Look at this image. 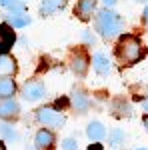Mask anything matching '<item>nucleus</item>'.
Listing matches in <instances>:
<instances>
[{"instance_id":"9b49d317","label":"nucleus","mask_w":148,"mask_h":150,"mask_svg":"<svg viewBox=\"0 0 148 150\" xmlns=\"http://www.w3.org/2000/svg\"><path fill=\"white\" fill-rule=\"evenodd\" d=\"M70 68H72V72H74V74L84 76V74H86V70H88V58L84 56L82 52L72 54V58H70Z\"/></svg>"},{"instance_id":"bb28decb","label":"nucleus","mask_w":148,"mask_h":150,"mask_svg":"<svg viewBox=\"0 0 148 150\" xmlns=\"http://www.w3.org/2000/svg\"><path fill=\"white\" fill-rule=\"evenodd\" d=\"M138 2H146V0H138Z\"/></svg>"},{"instance_id":"ddd939ff","label":"nucleus","mask_w":148,"mask_h":150,"mask_svg":"<svg viewBox=\"0 0 148 150\" xmlns=\"http://www.w3.org/2000/svg\"><path fill=\"white\" fill-rule=\"evenodd\" d=\"M66 6V0H42L40 2V14L42 16H50L54 12L62 10Z\"/></svg>"},{"instance_id":"5701e85b","label":"nucleus","mask_w":148,"mask_h":150,"mask_svg":"<svg viewBox=\"0 0 148 150\" xmlns=\"http://www.w3.org/2000/svg\"><path fill=\"white\" fill-rule=\"evenodd\" d=\"M142 122H144V126H146V132H148V116H144V118H142Z\"/></svg>"},{"instance_id":"423d86ee","label":"nucleus","mask_w":148,"mask_h":150,"mask_svg":"<svg viewBox=\"0 0 148 150\" xmlns=\"http://www.w3.org/2000/svg\"><path fill=\"white\" fill-rule=\"evenodd\" d=\"M18 114H20V106L14 98H6L0 102V118L10 120V118H16Z\"/></svg>"},{"instance_id":"4468645a","label":"nucleus","mask_w":148,"mask_h":150,"mask_svg":"<svg viewBox=\"0 0 148 150\" xmlns=\"http://www.w3.org/2000/svg\"><path fill=\"white\" fill-rule=\"evenodd\" d=\"M86 136L94 142H98V140H102L106 136V128H104L102 122H98V120H92L90 124L86 126Z\"/></svg>"},{"instance_id":"6ab92c4d","label":"nucleus","mask_w":148,"mask_h":150,"mask_svg":"<svg viewBox=\"0 0 148 150\" xmlns=\"http://www.w3.org/2000/svg\"><path fill=\"white\" fill-rule=\"evenodd\" d=\"M108 142H110V144H114V146L122 144V142H124V132H122L120 128H114V130H110V134H108Z\"/></svg>"},{"instance_id":"f03ea898","label":"nucleus","mask_w":148,"mask_h":150,"mask_svg":"<svg viewBox=\"0 0 148 150\" xmlns=\"http://www.w3.org/2000/svg\"><path fill=\"white\" fill-rule=\"evenodd\" d=\"M116 56L122 64H134L142 56V44L136 36H122L116 46Z\"/></svg>"},{"instance_id":"f3484780","label":"nucleus","mask_w":148,"mask_h":150,"mask_svg":"<svg viewBox=\"0 0 148 150\" xmlns=\"http://www.w3.org/2000/svg\"><path fill=\"white\" fill-rule=\"evenodd\" d=\"M0 134L4 136V140H8V142H16L18 140V132L12 126H8V124H0Z\"/></svg>"},{"instance_id":"4be33fe9","label":"nucleus","mask_w":148,"mask_h":150,"mask_svg":"<svg viewBox=\"0 0 148 150\" xmlns=\"http://www.w3.org/2000/svg\"><path fill=\"white\" fill-rule=\"evenodd\" d=\"M102 2L106 6H114V4H116V0H102Z\"/></svg>"},{"instance_id":"2eb2a0df","label":"nucleus","mask_w":148,"mask_h":150,"mask_svg":"<svg viewBox=\"0 0 148 150\" xmlns=\"http://www.w3.org/2000/svg\"><path fill=\"white\" fill-rule=\"evenodd\" d=\"M6 22L10 28H24L30 24V16H26L24 12H10L6 16Z\"/></svg>"},{"instance_id":"412c9836","label":"nucleus","mask_w":148,"mask_h":150,"mask_svg":"<svg viewBox=\"0 0 148 150\" xmlns=\"http://www.w3.org/2000/svg\"><path fill=\"white\" fill-rule=\"evenodd\" d=\"M82 36H84V40H86L88 44H96V38H94V36H92L88 30H84V32H82Z\"/></svg>"},{"instance_id":"a211bd4d","label":"nucleus","mask_w":148,"mask_h":150,"mask_svg":"<svg viewBox=\"0 0 148 150\" xmlns=\"http://www.w3.org/2000/svg\"><path fill=\"white\" fill-rule=\"evenodd\" d=\"M2 8H8L10 12H24V4L20 0H0Z\"/></svg>"},{"instance_id":"7ed1b4c3","label":"nucleus","mask_w":148,"mask_h":150,"mask_svg":"<svg viewBox=\"0 0 148 150\" xmlns=\"http://www.w3.org/2000/svg\"><path fill=\"white\" fill-rule=\"evenodd\" d=\"M36 120L40 124H44L48 128H62L66 124V116L62 114L60 110L52 108V106H44L36 112Z\"/></svg>"},{"instance_id":"393cba45","label":"nucleus","mask_w":148,"mask_h":150,"mask_svg":"<svg viewBox=\"0 0 148 150\" xmlns=\"http://www.w3.org/2000/svg\"><path fill=\"white\" fill-rule=\"evenodd\" d=\"M144 112H148V100L144 102Z\"/></svg>"},{"instance_id":"20e7f679","label":"nucleus","mask_w":148,"mask_h":150,"mask_svg":"<svg viewBox=\"0 0 148 150\" xmlns=\"http://www.w3.org/2000/svg\"><path fill=\"white\" fill-rule=\"evenodd\" d=\"M22 96L26 102H38L46 96V88L42 82L32 80V82H26L22 86Z\"/></svg>"},{"instance_id":"f257e3e1","label":"nucleus","mask_w":148,"mask_h":150,"mask_svg":"<svg viewBox=\"0 0 148 150\" xmlns=\"http://www.w3.org/2000/svg\"><path fill=\"white\" fill-rule=\"evenodd\" d=\"M96 30L106 40L108 38H116V36L124 30V20H122L120 14L104 8V10H100L96 14Z\"/></svg>"},{"instance_id":"0eeeda50","label":"nucleus","mask_w":148,"mask_h":150,"mask_svg":"<svg viewBox=\"0 0 148 150\" xmlns=\"http://www.w3.org/2000/svg\"><path fill=\"white\" fill-rule=\"evenodd\" d=\"M16 60L10 54H0V78H12L16 74Z\"/></svg>"},{"instance_id":"9d476101","label":"nucleus","mask_w":148,"mask_h":150,"mask_svg":"<svg viewBox=\"0 0 148 150\" xmlns=\"http://www.w3.org/2000/svg\"><path fill=\"white\" fill-rule=\"evenodd\" d=\"M14 44V32L10 30V26L0 24V54H6Z\"/></svg>"},{"instance_id":"f8f14e48","label":"nucleus","mask_w":148,"mask_h":150,"mask_svg":"<svg viewBox=\"0 0 148 150\" xmlns=\"http://www.w3.org/2000/svg\"><path fill=\"white\" fill-rule=\"evenodd\" d=\"M92 66H94V70L100 74V76H106V74H110V60H108V56H104V54H94L92 56Z\"/></svg>"},{"instance_id":"dca6fc26","label":"nucleus","mask_w":148,"mask_h":150,"mask_svg":"<svg viewBox=\"0 0 148 150\" xmlns=\"http://www.w3.org/2000/svg\"><path fill=\"white\" fill-rule=\"evenodd\" d=\"M16 92V82L12 78H0V98L6 100V98H12Z\"/></svg>"},{"instance_id":"39448f33","label":"nucleus","mask_w":148,"mask_h":150,"mask_svg":"<svg viewBox=\"0 0 148 150\" xmlns=\"http://www.w3.org/2000/svg\"><path fill=\"white\" fill-rule=\"evenodd\" d=\"M70 104H72V108L76 112H86L90 108V96L84 90H80V88H74L70 92Z\"/></svg>"},{"instance_id":"6e6552de","label":"nucleus","mask_w":148,"mask_h":150,"mask_svg":"<svg viewBox=\"0 0 148 150\" xmlns=\"http://www.w3.org/2000/svg\"><path fill=\"white\" fill-rule=\"evenodd\" d=\"M94 10H96V0H78L76 4V16L84 22L92 18Z\"/></svg>"},{"instance_id":"a878e982","label":"nucleus","mask_w":148,"mask_h":150,"mask_svg":"<svg viewBox=\"0 0 148 150\" xmlns=\"http://www.w3.org/2000/svg\"><path fill=\"white\" fill-rule=\"evenodd\" d=\"M136 150H146V148H136Z\"/></svg>"},{"instance_id":"aec40b11","label":"nucleus","mask_w":148,"mask_h":150,"mask_svg":"<svg viewBox=\"0 0 148 150\" xmlns=\"http://www.w3.org/2000/svg\"><path fill=\"white\" fill-rule=\"evenodd\" d=\"M76 146H78L76 138H64L62 140V148L64 150H76Z\"/></svg>"},{"instance_id":"1a4fd4ad","label":"nucleus","mask_w":148,"mask_h":150,"mask_svg":"<svg viewBox=\"0 0 148 150\" xmlns=\"http://www.w3.org/2000/svg\"><path fill=\"white\" fill-rule=\"evenodd\" d=\"M34 144H36V148H38V150H50L52 146H54V134H52L50 130L42 128V130L36 132Z\"/></svg>"},{"instance_id":"b1692460","label":"nucleus","mask_w":148,"mask_h":150,"mask_svg":"<svg viewBox=\"0 0 148 150\" xmlns=\"http://www.w3.org/2000/svg\"><path fill=\"white\" fill-rule=\"evenodd\" d=\"M144 22L148 24V6H146V10H144Z\"/></svg>"}]
</instances>
